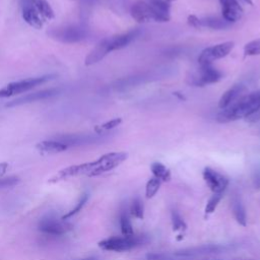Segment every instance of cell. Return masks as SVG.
<instances>
[{
	"mask_svg": "<svg viewBox=\"0 0 260 260\" xmlns=\"http://www.w3.org/2000/svg\"><path fill=\"white\" fill-rule=\"evenodd\" d=\"M188 23L193 27H199V18L196 15H189Z\"/></svg>",
	"mask_w": 260,
	"mask_h": 260,
	"instance_id": "1f68e13d",
	"label": "cell"
},
{
	"mask_svg": "<svg viewBox=\"0 0 260 260\" xmlns=\"http://www.w3.org/2000/svg\"><path fill=\"white\" fill-rule=\"evenodd\" d=\"M189 83L194 86H205L207 84L215 83L222 78V73L216 69L212 64H202L196 72L191 74Z\"/></svg>",
	"mask_w": 260,
	"mask_h": 260,
	"instance_id": "ba28073f",
	"label": "cell"
},
{
	"mask_svg": "<svg viewBox=\"0 0 260 260\" xmlns=\"http://www.w3.org/2000/svg\"><path fill=\"white\" fill-rule=\"evenodd\" d=\"M244 54L246 56L260 55V38L246 44L244 47Z\"/></svg>",
	"mask_w": 260,
	"mask_h": 260,
	"instance_id": "4316f807",
	"label": "cell"
},
{
	"mask_svg": "<svg viewBox=\"0 0 260 260\" xmlns=\"http://www.w3.org/2000/svg\"><path fill=\"white\" fill-rule=\"evenodd\" d=\"M19 183V179L17 177H7L0 178V189L13 187Z\"/></svg>",
	"mask_w": 260,
	"mask_h": 260,
	"instance_id": "4dcf8cb0",
	"label": "cell"
},
{
	"mask_svg": "<svg viewBox=\"0 0 260 260\" xmlns=\"http://www.w3.org/2000/svg\"><path fill=\"white\" fill-rule=\"evenodd\" d=\"M260 112V89L244 94L226 109L220 110L216 115L219 123H229L242 118L250 119Z\"/></svg>",
	"mask_w": 260,
	"mask_h": 260,
	"instance_id": "7a4b0ae2",
	"label": "cell"
},
{
	"mask_svg": "<svg viewBox=\"0 0 260 260\" xmlns=\"http://www.w3.org/2000/svg\"><path fill=\"white\" fill-rule=\"evenodd\" d=\"M232 208H233V213L236 218V220L243 226L247 224V214H246V209L240 199L239 196H235L232 201Z\"/></svg>",
	"mask_w": 260,
	"mask_h": 260,
	"instance_id": "ffe728a7",
	"label": "cell"
},
{
	"mask_svg": "<svg viewBox=\"0 0 260 260\" xmlns=\"http://www.w3.org/2000/svg\"><path fill=\"white\" fill-rule=\"evenodd\" d=\"M69 146L64 142L55 138L49 140H43L37 143L36 149L41 154H56L65 151Z\"/></svg>",
	"mask_w": 260,
	"mask_h": 260,
	"instance_id": "e0dca14e",
	"label": "cell"
},
{
	"mask_svg": "<svg viewBox=\"0 0 260 260\" xmlns=\"http://www.w3.org/2000/svg\"><path fill=\"white\" fill-rule=\"evenodd\" d=\"M222 194L223 193H213V195L209 198V200H208V202L205 206V213L206 214H210L215 210L219 201L222 198Z\"/></svg>",
	"mask_w": 260,
	"mask_h": 260,
	"instance_id": "f1b7e54d",
	"label": "cell"
},
{
	"mask_svg": "<svg viewBox=\"0 0 260 260\" xmlns=\"http://www.w3.org/2000/svg\"><path fill=\"white\" fill-rule=\"evenodd\" d=\"M132 17L137 22H148L150 20L154 21V15L152 9L148 2L145 1H137L135 2L130 9Z\"/></svg>",
	"mask_w": 260,
	"mask_h": 260,
	"instance_id": "9a60e30c",
	"label": "cell"
},
{
	"mask_svg": "<svg viewBox=\"0 0 260 260\" xmlns=\"http://www.w3.org/2000/svg\"><path fill=\"white\" fill-rule=\"evenodd\" d=\"M146 235H131V236H116L99 242V247L105 251L125 252L144 245L148 242Z\"/></svg>",
	"mask_w": 260,
	"mask_h": 260,
	"instance_id": "5b68a950",
	"label": "cell"
},
{
	"mask_svg": "<svg viewBox=\"0 0 260 260\" xmlns=\"http://www.w3.org/2000/svg\"><path fill=\"white\" fill-rule=\"evenodd\" d=\"M150 170L153 177L158 179L160 182H168L171 180L170 170L161 162H158V161L152 162L150 166Z\"/></svg>",
	"mask_w": 260,
	"mask_h": 260,
	"instance_id": "44dd1931",
	"label": "cell"
},
{
	"mask_svg": "<svg viewBox=\"0 0 260 260\" xmlns=\"http://www.w3.org/2000/svg\"><path fill=\"white\" fill-rule=\"evenodd\" d=\"M230 25L229 22H226L222 17H204V18H199V27L200 26H205V27H210L213 29H221L224 27H228Z\"/></svg>",
	"mask_w": 260,
	"mask_h": 260,
	"instance_id": "7402d4cb",
	"label": "cell"
},
{
	"mask_svg": "<svg viewBox=\"0 0 260 260\" xmlns=\"http://www.w3.org/2000/svg\"><path fill=\"white\" fill-rule=\"evenodd\" d=\"M202 176L207 187L213 193H223L229 185V179L225 176L209 167L203 170Z\"/></svg>",
	"mask_w": 260,
	"mask_h": 260,
	"instance_id": "8fae6325",
	"label": "cell"
},
{
	"mask_svg": "<svg viewBox=\"0 0 260 260\" xmlns=\"http://www.w3.org/2000/svg\"><path fill=\"white\" fill-rule=\"evenodd\" d=\"M38 12L41 14L44 21L52 20L55 17L54 10L47 0H30Z\"/></svg>",
	"mask_w": 260,
	"mask_h": 260,
	"instance_id": "d6986e66",
	"label": "cell"
},
{
	"mask_svg": "<svg viewBox=\"0 0 260 260\" xmlns=\"http://www.w3.org/2000/svg\"><path fill=\"white\" fill-rule=\"evenodd\" d=\"M48 35L63 44L79 43L86 38V29L79 24H64L54 27L48 31Z\"/></svg>",
	"mask_w": 260,
	"mask_h": 260,
	"instance_id": "52a82bcc",
	"label": "cell"
},
{
	"mask_svg": "<svg viewBox=\"0 0 260 260\" xmlns=\"http://www.w3.org/2000/svg\"><path fill=\"white\" fill-rule=\"evenodd\" d=\"M139 35L138 29H132L124 34L116 35L102 40L85 57V66H91L104 59L110 52L120 50L128 46Z\"/></svg>",
	"mask_w": 260,
	"mask_h": 260,
	"instance_id": "3957f363",
	"label": "cell"
},
{
	"mask_svg": "<svg viewBox=\"0 0 260 260\" xmlns=\"http://www.w3.org/2000/svg\"><path fill=\"white\" fill-rule=\"evenodd\" d=\"M160 181L154 177L150 178L145 186V196L146 198H152L156 192L158 191L159 187H160Z\"/></svg>",
	"mask_w": 260,
	"mask_h": 260,
	"instance_id": "d4e9b609",
	"label": "cell"
},
{
	"mask_svg": "<svg viewBox=\"0 0 260 260\" xmlns=\"http://www.w3.org/2000/svg\"><path fill=\"white\" fill-rule=\"evenodd\" d=\"M246 92V86L243 84H235L231 88H229L226 91L222 93L218 101V108L220 110L226 109L231 105H233L235 102H237L240 98L244 95Z\"/></svg>",
	"mask_w": 260,
	"mask_h": 260,
	"instance_id": "2e32d148",
	"label": "cell"
},
{
	"mask_svg": "<svg viewBox=\"0 0 260 260\" xmlns=\"http://www.w3.org/2000/svg\"><path fill=\"white\" fill-rule=\"evenodd\" d=\"M38 229L39 231L47 235L61 236L68 233L72 229V225L65 219L47 216L40 220Z\"/></svg>",
	"mask_w": 260,
	"mask_h": 260,
	"instance_id": "30bf717a",
	"label": "cell"
},
{
	"mask_svg": "<svg viewBox=\"0 0 260 260\" xmlns=\"http://www.w3.org/2000/svg\"><path fill=\"white\" fill-rule=\"evenodd\" d=\"M219 3L221 16L226 22L231 24L240 20L243 15V8L238 0H219Z\"/></svg>",
	"mask_w": 260,
	"mask_h": 260,
	"instance_id": "4fadbf2b",
	"label": "cell"
},
{
	"mask_svg": "<svg viewBox=\"0 0 260 260\" xmlns=\"http://www.w3.org/2000/svg\"><path fill=\"white\" fill-rule=\"evenodd\" d=\"M148 4L152 9L154 21L166 22L170 20L171 5L169 2H167L166 0H149Z\"/></svg>",
	"mask_w": 260,
	"mask_h": 260,
	"instance_id": "ac0fdd59",
	"label": "cell"
},
{
	"mask_svg": "<svg viewBox=\"0 0 260 260\" xmlns=\"http://www.w3.org/2000/svg\"><path fill=\"white\" fill-rule=\"evenodd\" d=\"M172 223H173L174 231H181V232H183L187 228L184 219L182 218L180 213L178 211H176V210L172 211Z\"/></svg>",
	"mask_w": 260,
	"mask_h": 260,
	"instance_id": "f546056e",
	"label": "cell"
},
{
	"mask_svg": "<svg viewBox=\"0 0 260 260\" xmlns=\"http://www.w3.org/2000/svg\"><path fill=\"white\" fill-rule=\"evenodd\" d=\"M22 19L31 27L41 29L44 25V19L38 12L30 0H19Z\"/></svg>",
	"mask_w": 260,
	"mask_h": 260,
	"instance_id": "7c38bea8",
	"label": "cell"
},
{
	"mask_svg": "<svg viewBox=\"0 0 260 260\" xmlns=\"http://www.w3.org/2000/svg\"><path fill=\"white\" fill-rule=\"evenodd\" d=\"M55 77L56 74H46L42 76L28 77L25 79L9 82L0 88V99H7L24 93L39 85H42L44 83H47L48 81L53 80Z\"/></svg>",
	"mask_w": 260,
	"mask_h": 260,
	"instance_id": "8992f818",
	"label": "cell"
},
{
	"mask_svg": "<svg viewBox=\"0 0 260 260\" xmlns=\"http://www.w3.org/2000/svg\"><path fill=\"white\" fill-rule=\"evenodd\" d=\"M122 123V119L121 118H115V119H112L108 122H105L101 125H96L94 127V132L96 134H102L106 131H109V130H112L114 128H116L117 126H119L120 124Z\"/></svg>",
	"mask_w": 260,
	"mask_h": 260,
	"instance_id": "cb8c5ba5",
	"label": "cell"
},
{
	"mask_svg": "<svg viewBox=\"0 0 260 260\" xmlns=\"http://www.w3.org/2000/svg\"><path fill=\"white\" fill-rule=\"evenodd\" d=\"M120 228H121V233L123 236L134 235L130 217L125 211H122L121 215H120Z\"/></svg>",
	"mask_w": 260,
	"mask_h": 260,
	"instance_id": "603a6c76",
	"label": "cell"
},
{
	"mask_svg": "<svg viewBox=\"0 0 260 260\" xmlns=\"http://www.w3.org/2000/svg\"><path fill=\"white\" fill-rule=\"evenodd\" d=\"M80 260H99V259L96 257L91 256V257H86V258H83V259H80Z\"/></svg>",
	"mask_w": 260,
	"mask_h": 260,
	"instance_id": "e575fe53",
	"label": "cell"
},
{
	"mask_svg": "<svg viewBox=\"0 0 260 260\" xmlns=\"http://www.w3.org/2000/svg\"><path fill=\"white\" fill-rule=\"evenodd\" d=\"M234 42H224L214 46H210L205 48L198 56L199 65L202 64H212L213 61L221 59L228 56L231 51L234 49Z\"/></svg>",
	"mask_w": 260,
	"mask_h": 260,
	"instance_id": "9c48e42d",
	"label": "cell"
},
{
	"mask_svg": "<svg viewBox=\"0 0 260 260\" xmlns=\"http://www.w3.org/2000/svg\"><path fill=\"white\" fill-rule=\"evenodd\" d=\"M240 3H243V4H248V5H253V1L252 0H238Z\"/></svg>",
	"mask_w": 260,
	"mask_h": 260,
	"instance_id": "836d02e7",
	"label": "cell"
},
{
	"mask_svg": "<svg viewBox=\"0 0 260 260\" xmlns=\"http://www.w3.org/2000/svg\"><path fill=\"white\" fill-rule=\"evenodd\" d=\"M87 199H88V194H87V193H84V194H82V195H81V197L79 198V200H78L77 204L75 205V207H74V208H72L70 211H68L66 214H64V215H63L61 218L66 220V219L70 218L71 216H73L74 214H76L78 211H80V210H81V208L83 207V205L86 203Z\"/></svg>",
	"mask_w": 260,
	"mask_h": 260,
	"instance_id": "83f0119b",
	"label": "cell"
},
{
	"mask_svg": "<svg viewBox=\"0 0 260 260\" xmlns=\"http://www.w3.org/2000/svg\"><path fill=\"white\" fill-rule=\"evenodd\" d=\"M130 213L139 219H142L144 216V207H143V203L140 200V198H135L133 199L131 205H130Z\"/></svg>",
	"mask_w": 260,
	"mask_h": 260,
	"instance_id": "484cf974",
	"label": "cell"
},
{
	"mask_svg": "<svg viewBox=\"0 0 260 260\" xmlns=\"http://www.w3.org/2000/svg\"><path fill=\"white\" fill-rule=\"evenodd\" d=\"M167 2H169V3H171V2H173V1H176V0H166Z\"/></svg>",
	"mask_w": 260,
	"mask_h": 260,
	"instance_id": "8d00e7d4",
	"label": "cell"
},
{
	"mask_svg": "<svg viewBox=\"0 0 260 260\" xmlns=\"http://www.w3.org/2000/svg\"><path fill=\"white\" fill-rule=\"evenodd\" d=\"M7 168H8V164L7 162L0 164V178H2V176L5 174Z\"/></svg>",
	"mask_w": 260,
	"mask_h": 260,
	"instance_id": "d6a6232c",
	"label": "cell"
},
{
	"mask_svg": "<svg viewBox=\"0 0 260 260\" xmlns=\"http://www.w3.org/2000/svg\"><path fill=\"white\" fill-rule=\"evenodd\" d=\"M58 92H59L58 88H49V89H44V90H41V91H36V92H32V93H27L23 96H20L16 100L10 102L9 104L6 105V107H16V106L28 104V103H31V102L45 100V99H48V98H51V96L57 94Z\"/></svg>",
	"mask_w": 260,
	"mask_h": 260,
	"instance_id": "5bb4252c",
	"label": "cell"
},
{
	"mask_svg": "<svg viewBox=\"0 0 260 260\" xmlns=\"http://www.w3.org/2000/svg\"><path fill=\"white\" fill-rule=\"evenodd\" d=\"M127 157L128 153L124 151L109 152L103 154L101 157L93 161L73 165L60 170L49 180V183H58L72 177L100 176L119 167L122 162H124L127 159Z\"/></svg>",
	"mask_w": 260,
	"mask_h": 260,
	"instance_id": "6da1fadb",
	"label": "cell"
},
{
	"mask_svg": "<svg viewBox=\"0 0 260 260\" xmlns=\"http://www.w3.org/2000/svg\"><path fill=\"white\" fill-rule=\"evenodd\" d=\"M174 94L175 95H177L179 99H181V100H185V96L184 95H181V94H179V92H174Z\"/></svg>",
	"mask_w": 260,
	"mask_h": 260,
	"instance_id": "d590c367",
	"label": "cell"
},
{
	"mask_svg": "<svg viewBox=\"0 0 260 260\" xmlns=\"http://www.w3.org/2000/svg\"><path fill=\"white\" fill-rule=\"evenodd\" d=\"M228 249H229V246H226V245L206 244V245L185 248V249L174 251L171 253H169V252L150 253V254L146 255V258L148 260H181V259L194 258L197 256L221 253Z\"/></svg>",
	"mask_w": 260,
	"mask_h": 260,
	"instance_id": "277c9868",
	"label": "cell"
}]
</instances>
